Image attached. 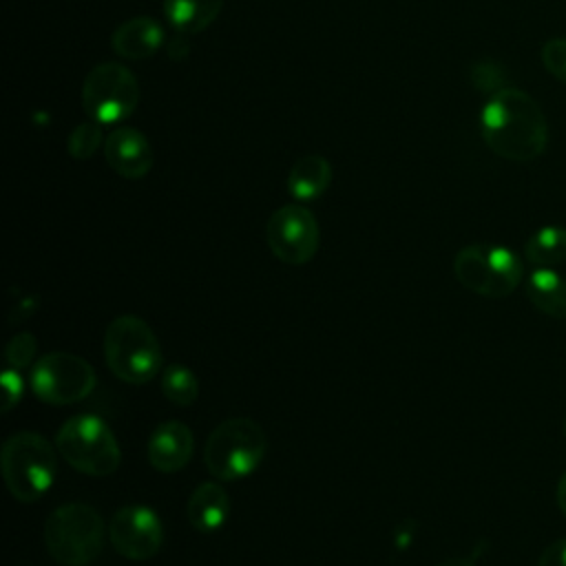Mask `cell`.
<instances>
[{
	"label": "cell",
	"instance_id": "cell-1",
	"mask_svg": "<svg viewBox=\"0 0 566 566\" xmlns=\"http://www.w3.org/2000/svg\"><path fill=\"white\" fill-rule=\"evenodd\" d=\"M480 130L486 146L509 161H533L548 146V122L539 104L522 88L493 93L482 113Z\"/></svg>",
	"mask_w": 566,
	"mask_h": 566
},
{
	"label": "cell",
	"instance_id": "cell-2",
	"mask_svg": "<svg viewBox=\"0 0 566 566\" xmlns=\"http://www.w3.org/2000/svg\"><path fill=\"white\" fill-rule=\"evenodd\" d=\"M104 358L124 382L144 385L159 374L161 347L153 327L133 314L117 316L104 332Z\"/></svg>",
	"mask_w": 566,
	"mask_h": 566
},
{
	"label": "cell",
	"instance_id": "cell-3",
	"mask_svg": "<svg viewBox=\"0 0 566 566\" xmlns=\"http://www.w3.org/2000/svg\"><path fill=\"white\" fill-rule=\"evenodd\" d=\"M102 515L84 502H66L53 509L44 524L49 555L64 566L91 564L104 546Z\"/></svg>",
	"mask_w": 566,
	"mask_h": 566
},
{
	"label": "cell",
	"instance_id": "cell-4",
	"mask_svg": "<svg viewBox=\"0 0 566 566\" xmlns=\"http://www.w3.org/2000/svg\"><path fill=\"white\" fill-rule=\"evenodd\" d=\"M265 451L268 438L261 424L237 416L212 429L203 447V462L217 480L232 482L250 475L265 458Z\"/></svg>",
	"mask_w": 566,
	"mask_h": 566
},
{
	"label": "cell",
	"instance_id": "cell-5",
	"mask_svg": "<svg viewBox=\"0 0 566 566\" xmlns=\"http://www.w3.org/2000/svg\"><path fill=\"white\" fill-rule=\"evenodd\" d=\"M53 444L35 431H15L2 444V475L18 502L40 500L55 480Z\"/></svg>",
	"mask_w": 566,
	"mask_h": 566
},
{
	"label": "cell",
	"instance_id": "cell-6",
	"mask_svg": "<svg viewBox=\"0 0 566 566\" xmlns=\"http://www.w3.org/2000/svg\"><path fill=\"white\" fill-rule=\"evenodd\" d=\"M55 449L75 471L95 478L111 475L122 462L115 433L93 413L69 418L55 436Z\"/></svg>",
	"mask_w": 566,
	"mask_h": 566
},
{
	"label": "cell",
	"instance_id": "cell-7",
	"mask_svg": "<svg viewBox=\"0 0 566 566\" xmlns=\"http://www.w3.org/2000/svg\"><path fill=\"white\" fill-rule=\"evenodd\" d=\"M455 279L473 294L504 298L522 283V261L504 245L473 243L462 248L453 259Z\"/></svg>",
	"mask_w": 566,
	"mask_h": 566
},
{
	"label": "cell",
	"instance_id": "cell-8",
	"mask_svg": "<svg viewBox=\"0 0 566 566\" xmlns=\"http://www.w3.org/2000/svg\"><path fill=\"white\" fill-rule=\"evenodd\" d=\"M142 97L137 77L117 62L93 66L82 84V106L88 119L102 126L119 124L133 115Z\"/></svg>",
	"mask_w": 566,
	"mask_h": 566
},
{
	"label": "cell",
	"instance_id": "cell-9",
	"mask_svg": "<svg viewBox=\"0 0 566 566\" xmlns=\"http://www.w3.org/2000/svg\"><path fill=\"white\" fill-rule=\"evenodd\" d=\"M29 382L42 402L64 407L84 400L95 389L97 376L84 358L69 352H53L33 365Z\"/></svg>",
	"mask_w": 566,
	"mask_h": 566
},
{
	"label": "cell",
	"instance_id": "cell-10",
	"mask_svg": "<svg viewBox=\"0 0 566 566\" xmlns=\"http://www.w3.org/2000/svg\"><path fill=\"white\" fill-rule=\"evenodd\" d=\"M321 241L316 217L301 203L276 208L265 223V243L287 265H305L314 259Z\"/></svg>",
	"mask_w": 566,
	"mask_h": 566
},
{
	"label": "cell",
	"instance_id": "cell-11",
	"mask_svg": "<svg viewBox=\"0 0 566 566\" xmlns=\"http://www.w3.org/2000/svg\"><path fill=\"white\" fill-rule=\"evenodd\" d=\"M108 539L122 557L142 562L159 553L164 544V526L153 509L144 504H126L111 517Z\"/></svg>",
	"mask_w": 566,
	"mask_h": 566
},
{
	"label": "cell",
	"instance_id": "cell-12",
	"mask_svg": "<svg viewBox=\"0 0 566 566\" xmlns=\"http://www.w3.org/2000/svg\"><path fill=\"white\" fill-rule=\"evenodd\" d=\"M104 159L119 177L135 181L150 172L155 153L142 130L133 126H119L104 139Z\"/></svg>",
	"mask_w": 566,
	"mask_h": 566
},
{
	"label": "cell",
	"instance_id": "cell-13",
	"mask_svg": "<svg viewBox=\"0 0 566 566\" xmlns=\"http://www.w3.org/2000/svg\"><path fill=\"white\" fill-rule=\"evenodd\" d=\"M195 449V436L181 420H166L148 438L146 453L153 469L175 473L188 464Z\"/></svg>",
	"mask_w": 566,
	"mask_h": 566
},
{
	"label": "cell",
	"instance_id": "cell-14",
	"mask_svg": "<svg viewBox=\"0 0 566 566\" xmlns=\"http://www.w3.org/2000/svg\"><path fill=\"white\" fill-rule=\"evenodd\" d=\"M164 44V27L150 15H135L122 22L113 35L111 46L126 60L153 57Z\"/></svg>",
	"mask_w": 566,
	"mask_h": 566
},
{
	"label": "cell",
	"instance_id": "cell-15",
	"mask_svg": "<svg viewBox=\"0 0 566 566\" xmlns=\"http://www.w3.org/2000/svg\"><path fill=\"white\" fill-rule=\"evenodd\" d=\"M186 513L199 533H214L230 515V495L219 482H201L190 493Z\"/></svg>",
	"mask_w": 566,
	"mask_h": 566
},
{
	"label": "cell",
	"instance_id": "cell-16",
	"mask_svg": "<svg viewBox=\"0 0 566 566\" xmlns=\"http://www.w3.org/2000/svg\"><path fill=\"white\" fill-rule=\"evenodd\" d=\"M332 184V166L323 155H305L294 161L287 175V192L296 201L318 199Z\"/></svg>",
	"mask_w": 566,
	"mask_h": 566
},
{
	"label": "cell",
	"instance_id": "cell-17",
	"mask_svg": "<svg viewBox=\"0 0 566 566\" xmlns=\"http://www.w3.org/2000/svg\"><path fill=\"white\" fill-rule=\"evenodd\" d=\"M223 9V0H164V13L179 35H197L208 29Z\"/></svg>",
	"mask_w": 566,
	"mask_h": 566
},
{
	"label": "cell",
	"instance_id": "cell-18",
	"mask_svg": "<svg viewBox=\"0 0 566 566\" xmlns=\"http://www.w3.org/2000/svg\"><path fill=\"white\" fill-rule=\"evenodd\" d=\"M524 287L535 310L551 318H566V281L553 268H535Z\"/></svg>",
	"mask_w": 566,
	"mask_h": 566
},
{
	"label": "cell",
	"instance_id": "cell-19",
	"mask_svg": "<svg viewBox=\"0 0 566 566\" xmlns=\"http://www.w3.org/2000/svg\"><path fill=\"white\" fill-rule=\"evenodd\" d=\"M526 259L535 268H555L566 261V228L562 226H544L535 230L526 245Z\"/></svg>",
	"mask_w": 566,
	"mask_h": 566
},
{
	"label": "cell",
	"instance_id": "cell-20",
	"mask_svg": "<svg viewBox=\"0 0 566 566\" xmlns=\"http://www.w3.org/2000/svg\"><path fill=\"white\" fill-rule=\"evenodd\" d=\"M161 394L177 407H188L199 396V380L192 369H188L181 363L166 365L159 378Z\"/></svg>",
	"mask_w": 566,
	"mask_h": 566
},
{
	"label": "cell",
	"instance_id": "cell-21",
	"mask_svg": "<svg viewBox=\"0 0 566 566\" xmlns=\"http://www.w3.org/2000/svg\"><path fill=\"white\" fill-rule=\"evenodd\" d=\"M102 142H104V130H102L99 122H95V119L80 122L69 135V155L84 161L95 155V150L102 146Z\"/></svg>",
	"mask_w": 566,
	"mask_h": 566
},
{
	"label": "cell",
	"instance_id": "cell-22",
	"mask_svg": "<svg viewBox=\"0 0 566 566\" xmlns=\"http://www.w3.org/2000/svg\"><path fill=\"white\" fill-rule=\"evenodd\" d=\"M35 336L31 332H20L15 334L9 345H7V352H4V358H7V365L13 367V369H22L27 367L33 356H35Z\"/></svg>",
	"mask_w": 566,
	"mask_h": 566
},
{
	"label": "cell",
	"instance_id": "cell-23",
	"mask_svg": "<svg viewBox=\"0 0 566 566\" xmlns=\"http://www.w3.org/2000/svg\"><path fill=\"white\" fill-rule=\"evenodd\" d=\"M471 82L475 88L486 91L489 97L502 88H506V73L495 62H480L471 71Z\"/></svg>",
	"mask_w": 566,
	"mask_h": 566
},
{
	"label": "cell",
	"instance_id": "cell-24",
	"mask_svg": "<svg viewBox=\"0 0 566 566\" xmlns=\"http://www.w3.org/2000/svg\"><path fill=\"white\" fill-rule=\"evenodd\" d=\"M542 64L546 71L566 84V38H551L542 46Z\"/></svg>",
	"mask_w": 566,
	"mask_h": 566
},
{
	"label": "cell",
	"instance_id": "cell-25",
	"mask_svg": "<svg viewBox=\"0 0 566 566\" xmlns=\"http://www.w3.org/2000/svg\"><path fill=\"white\" fill-rule=\"evenodd\" d=\"M22 391H24V382H22V376L18 369L9 367L2 371V400H0V409L7 413L11 411L20 398H22Z\"/></svg>",
	"mask_w": 566,
	"mask_h": 566
},
{
	"label": "cell",
	"instance_id": "cell-26",
	"mask_svg": "<svg viewBox=\"0 0 566 566\" xmlns=\"http://www.w3.org/2000/svg\"><path fill=\"white\" fill-rule=\"evenodd\" d=\"M537 566H566V537L562 539H555L553 544H548L539 559H537Z\"/></svg>",
	"mask_w": 566,
	"mask_h": 566
},
{
	"label": "cell",
	"instance_id": "cell-27",
	"mask_svg": "<svg viewBox=\"0 0 566 566\" xmlns=\"http://www.w3.org/2000/svg\"><path fill=\"white\" fill-rule=\"evenodd\" d=\"M484 551H486V542L480 539V542L473 546V551H471L469 555L449 559V562H444V564H440V566H478V562H480V557L484 555Z\"/></svg>",
	"mask_w": 566,
	"mask_h": 566
},
{
	"label": "cell",
	"instance_id": "cell-28",
	"mask_svg": "<svg viewBox=\"0 0 566 566\" xmlns=\"http://www.w3.org/2000/svg\"><path fill=\"white\" fill-rule=\"evenodd\" d=\"M555 495H557V506H559V511L566 515V471H564V475H562L559 482H557Z\"/></svg>",
	"mask_w": 566,
	"mask_h": 566
},
{
	"label": "cell",
	"instance_id": "cell-29",
	"mask_svg": "<svg viewBox=\"0 0 566 566\" xmlns=\"http://www.w3.org/2000/svg\"><path fill=\"white\" fill-rule=\"evenodd\" d=\"M564 433H566V420H564Z\"/></svg>",
	"mask_w": 566,
	"mask_h": 566
}]
</instances>
